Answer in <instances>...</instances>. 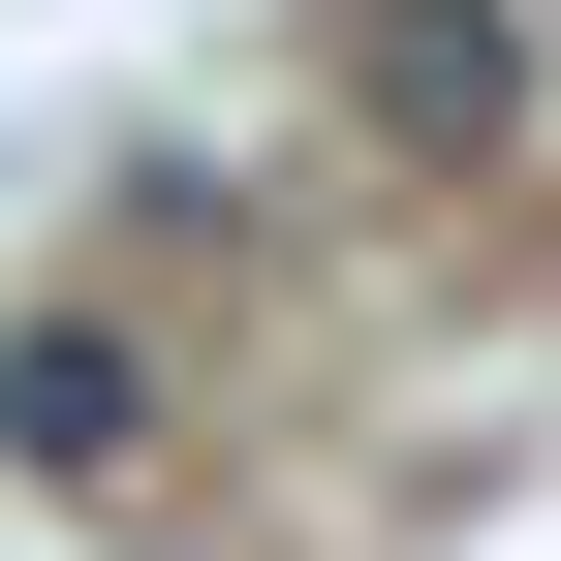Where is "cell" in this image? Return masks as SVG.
<instances>
[{"instance_id": "6da1fadb", "label": "cell", "mask_w": 561, "mask_h": 561, "mask_svg": "<svg viewBox=\"0 0 561 561\" xmlns=\"http://www.w3.org/2000/svg\"><path fill=\"white\" fill-rule=\"evenodd\" d=\"M343 125L437 157V187H500L530 157V0H343Z\"/></svg>"}, {"instance_id": "7a4b0ae2", "label": "cell", "mask_w": 561, "mask_h": 561, "mask_svg": "<svg viewBox=\"0 0 561 561\" xmlns=\"http://www.w3.org/2000/svg\"><path fill=\"white\" fill-rule=\"evenodd\" d=\"M157 343L125 312H0V500H157Z\"/></svg>"}]
</instances>
